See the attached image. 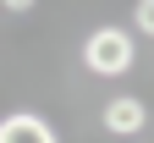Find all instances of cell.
<instances>
[{
  "label": "cell",
  "mask_w": 154,
  "mask_h": 143,
  "mask_svg": "<svg viewBox=\"0 0 154 143\" xmlns=\"http://www.w3.org/2000/svg\"><path fill=\"white\" fill-rule=\"evenodd\" d=\"M132 61H138V44L127 28H94L83 39V66L94 77H121V72H132Z\"/></svg>",
  "instance_id": "1"
},
{
  "label": "cell",
  "mask_w": 154,
  "mask_h": 143,
  "mask_svg": "<svg viewBox=\"0 0 154 143\" xmlns=\"http://www.w3.org/2000/svg\"><path fill=\"white\" fill-rule=\"evenodd\" d=\"M0 143H61V138L38 110H17V116H0Z\"/></svg>",
  "instance_id": "3"
},
{
  "label": "cell",
  "mask_w": 154,
  "mask_h": 143,
  "mask_svg": "<svg viewBox=\"0 0 154 143\" xmlns=\"http://www.w3.org/2000/svg\"><path fill=\"white\" fill-rule=\"evenodd\" d=\"M132 28L154 39V0H138V6H132Z\"/></svg>",
  "instance_id": "4"
},
{
  "label": "cell",
  "mask_w": 154,
  "mask_h": 143,
  "mask_svg": "<svg viewBox=\"0 0 154 143\" xmlns=\"http://www.w3.org/2000/svg\"><path fill=\"white\" fill-rule=\"evenodd\" d=\"M0 6H6V11H33L38 0H0Z\"/></svg>",
  "instance_id": "5"
},
{
  "label": "cell",
  "mask_w": 154,
  "mask_h": 143,
  "mask_svg": "<svg viewBox=\"0 0 154 143\" xmlns=\"http://www.w3.org/2000/svg\"><path fill=\"white\" fill-rule=\"evenodd\" d=\"M99 121H105V132H116V138H138L149 127V105L132 99V94H121V99H110V105L99 110Z\"/></svg>",
  "instance_id": "2"
}]
</instances>
